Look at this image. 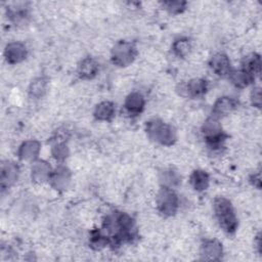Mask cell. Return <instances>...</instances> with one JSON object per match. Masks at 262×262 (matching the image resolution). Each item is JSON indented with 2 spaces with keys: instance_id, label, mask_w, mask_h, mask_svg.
Returning a JSON list of instances; mask_svg holds the SVG:
<instances>
[{
  "instance_id": "11",
  "label": "cell",
  "mask_w": 262,
  "mask_h": 262,
  "mask_svg": "<svg viewBox=\"0 0 262 262\" xmlns=\"http://www.w3.org/2000/svg\"><path fill=\"white\" fill-rule=\"evenodd\" d=\"M209 66L211 70L220 77H228L230 72L233 70L231 67V62L229 57L224 53H216L214 54L209 61Z\"/></svg>"
},
{
  "instance_id": "16",
  "label": "cell",
  "mask_w": 262,
  "mask_h": 262,
  "mask_svg": "<svg viewBox=\"0 0 262 262\" xmlns=\"http://www.w3.org/2000/svg\"><path fill=\"white\" fill-rule=\"evenodd\" d=\"M145 105V99L143 95L137 91L129 93L124 102L125 110L131 116H137L142 113Z\"/></svg>"
},
{
  "instance_id": "4",
  "label": "cell",
  "mask_w": 262,
  "mask_h": 262,
  "mask_svg": "<svg viewBox=\"0 0 262 262\" xmlns=\"http://www.w3.org/2000/svg\"><path fill=\"white\" fill-rule=\"evenodd\" d=\"M156 204L158 211L165 217H171L176 214L179 208V199L172 188L161 187L159 190Z\"/></svg>"
},
{
  "instance_id": "1",
  "label": "cell",
  "mask_w": 262,
  "mask_h": 262,
  "mask_svg": "<svg viewBox=\"0 0 262 262\" xmlns=\"http://www.w3.org/2000/svg\"><path fill=\"white\" fill-rule=\"evenodd\" d=\"M147 137L161 145L170 146L175 143L177 134L174 127L161 119H150L145 123Z\"/></svg>"
},
{
  "instance_id": "26",
  "label": "cell",
  "mask_w": 262,
  "mask_h": 262,
  "mask_svg": "<svg viewBox=\"0 0 262 262\" xmlns=\"http://www.w3.org/2000/svg\"><path fill=\"white\" fill-rule=\"evenodd\" d=\"M110 242V238L102 234L100 231H94L91 234L90 237V245L92 248L96 249V250H100L102 249L104 246H106V244Z\"/></svg>"
},
{
  "instance_id": "15",
  "label": "cell",
  "mask_w": 262,
  "mask_h": 262,
  "mask_svg": "<svg viewBox=\"0 0 262 262\" xmlns=\"http://www.w3.org/2000/svg\"><path fill=\"white\" fill-rule=\"evenodd\" d=\"M208 90V82L202 78L190 79L184 86L183 92L190 98H200L206 94Z\"/></svg>"
},
{
  "instance_id": "27",
  "label": "cell",
  "mask_w": 262,
  "mask_h": 262,
  "mask_svg": "<svg viewBox=\"0 0 262 262\" xmlns=\"http://www.w3.org/2000/svg\"><path fill=\"white\" fill-rule=\"evenodd\" d=\"M251 102L255 107L261 106V89L260 87H254L251 92Z\"/></svg>"
},
{
  "instance_id": "28",
  "label": "cell",
  "mask_w": 262,
  "mask_h": 262,
  "mask_svg": "<svg viewBox=\"0 0 262 262\" xmlns=\"http://www.w3.org/2000/svg\"><path fill=\"white\" fill-rule=\"evenodd\" d=\"M250 182L252 183L253 186H255L256 188H260L261 185V177H260V172L254 173L250 176Z\"/></svg>"
},
{
  "instance_id": "5",
  "label": "cell",
  "mask_w": 262,
  "mask_h": 262,
  "mask_svg": "<svg viewBox=\"0 0 262 262\" xmlns=\"http://www.w3.org/2000/svg\"><path fill=\"white\" fill-rule=\"evenodd\" d=\"M202 133L211 147H219L225 140V134L218 118L211 116L206 119L202 126Z\"/></svg>"
},
{
  "instance_id": "13",
  "label": "cell",
  "mask_w": 262,
  "mask_h": 262,
  "mask_svg": "<svg viewBox=\"0 0 262 262\" xmlns=\"http://www.w3.org/2000/svg\"><path fill=\"white\" fill-rule=\"evenodd\" d=\"M237 107V101L229 96L219 97L213 104L212 116L220 119L224 116L229 115Z\"/></svg>"
},
{
  "instance_id": "17",
  "label": "cell",
  "mask_w": 262,
  "mask_h": 262,
  "mask_svg": "<svg viewBox=\"0 0 262 262\" xmlns=\"http://www.w3.org/2000/svg\"><path fill=\"white\" fill-rule=\"evenodd\" d=\"M116 114V105L114 102L104 100L99 102L93 112V115L96 120L103 121V122H110Z\"/></svg>"
},
{
  "instance_id": "3",
  "label": "cell",
  "mask_w": 262,
  "mask_h": 262,
  "mask_svg": "<svg viewBox=\"0 0 262 262\" xmlns=\"http://www.w3.org/2000/svg\"><path fill=\"white\" fill-rule=\"evenodd\" d=\"M137 55V48L131 41L121 40L118 41L112 48L111 59L115 66L128 67L130 66Z\"/></svg>"
},
{
  "instance_id": "14",
  "label": "cell",
  "mask_w": 262,
  "mask_h": 262,
  "mask_svg": "<svg viewBox=\"0 0 262 262\" xmlns=\"http://www.w3.org/2000/svg\"><path fill=\"white\" fill-rule=\"evenodd\" d=\"M98 70L99 67L97 60L94 57L87 56L79 62L77 74L83 80H91L97 75Z\"/></svg>"
},
{
  "instance_id": "21",
  "label": "cell",
  "mask_w": 262,
  "mask_h": 262,
  "mask_svg": "<svg viewBox=\"0 0 262 262\" xmlns=\"http://www.w3.org/2000/svg\"><path fill=\"white\" fill-rule=\"evenodd\" d=\"M159 180H160L161 187H167V188L174 189L175 187H177L180 184L181 176L179 175L178 172H176L172 169H167L160 173Z\"/></svg>"
},
{
  "instance_id": "20",
  "label": "cell",
  "mask_w": 262,
  "mask_h": 262,
  "mask_svg": "<svg viewBox=\"0 0 262 262\" xmlns=\"http://www.w3.org/2000/svg\"><path fill=\"white\" fill-rule=\"evenodd\" d=\"M230 82L236 88H245L248 87L252 82H254L255 78L252 77L249 73L244 71L243 69L232 70L228 76Z\"/></svg>"
},
{
  "instance_id": "10",
  "label": "cell",
  "mask_w": 262,
  "mask_h": 262,
  "mask_svg": "<svg viewBox=\"0 0 262 262\" xmlns=\"http://www.w3.org/2000/svg\"><path fill=\"white\" fill-rule=\"evenodd\" d=\"M223 255L222 244L217 239H206L201 246V257L203 260L218 261Z\"/></svg>"
},
{
  "instance_id": "8",
  "label": "cell",
  "mask_w": 262,
  "mask_h": 262,
  "mask_svg": "<svg viewBox=\"0 0 262 262\" xmlns=\"http://www.w3.org/2000/svg\"><path fill=\"white\" fill-rule=\"evenodd\" d=\"M71 180H72L71 171L66 166L60 165L52 170V173L50 175L48 182L54 189L58 191H63L70 186Z\"/></svg>"
},
{
  "instance_id": "2",
  "label": "cell",
  "mask_w": 262,
  "mask_h": 262,
  "mask_svg": "<svg viewBox=\"0 0 262 262\" xmlns=\"http://www.w3.org/2000/svg\"><path fill=\"white\" fill-rule=\"evenodd\" d=\"M213 208L220 227L226 233L235 232L238 222L231 202L225 196H217L214 200Z\"/></svg>"
},
{
  "instance_id": "24",
  "label": "cell",
  "mask_w": 262,
  "mask_h": 262,
  "mask_svg": "<svg viewBox=\"0 0 262 262\" xmlns=\"http://www.w3.org/2000/svg\"><path fill=\"white\" fill-rule=\"evenodd\" d=\"M68 144L62 140H55L51 146V156L58 162H63L69 157Z\"/></svg>"
},
{
  "instance_id": "18",
  "label": "cell",
  "mask_w": 262,
  "mask_h": 262,
  "mask_svg": "<svg viewBox=\"0 0 262 262\" xmlns=\"http://www.w3.org/2000/svg\"><path fill=\"white\" fill-rule=\"evenodd\" d=\"M252 77L256 78L261 73V57L258 53H250L242 60V68Z\"/></svg>"
},
{
  "instance_id": "22",
  "label": "cell",
  "mask_w": 262,
  "mask_h": 262,
  "mask_svg": "<svg viewBox=\"0 0 262 262\" xmlns=\"http://www.w3.org/2000/svg\"><path fill=\"white\" fill-rule=\"evenodd\" d=\"M47 88H48L47 79L44 77H37L30 83L28 92L32 98L39 99L46 93Z\"/></svg>"
},
{
  "instance_id": "19",
  "label": "cell",
  "mask_w": 262,
  "mask_h": 262,
  "mask_svg": "<svg viewBox=\"0 0 262 262\" xmlns=\"http://www.w3.org/2000/svg\"><path fill=\"white\" fill-rule=\"evenodd\" d=\"M189 183L191 187L196 191H204L208 188L210 183V177L204 170H194L189 176Z\"/></svg>"
},
{
  "instance_id": "25",
  "label": "cell",
  "mask_w": 262,
  "mask_h": 262,
  "mask_svg": "<svg viewBox=\"0 0 262 262\" xmlns=\"http://www.w3.org/2000/svg\"><path fill=\"white\" fill-rule=\"evenodd\" d=\"M162 6L171 14H178L181 13L185 7L186 2L184 1H178V0H169L162 2Z\"/></svg>"
},
{
  "instance_id": "6",
  "label": "cell",
  "mask_w": 262,
  "mask_h": 262,
  "mask_svg": "<svg viewBox=\"0 0 262 262\" xmlns=\"http://www.w3.org/2000/svg\"><path fill=\"white\" fill-rule=\"evenodd\" d=\"M19 176V167L15 162L4 161L0 169V185L2 190L15 184Z\"/></svg>"
},
{
  "instance_id": "23",
  "label": "cell",
  "mask_w": 262,
  "mask_h": 262,
  "mask_svg": "<svg viewBox=\"0 0 262 262\" xmlns=\"http://www.w3.org/2000/svg\"><path fill=\"white\" fill-rule=\"evenodd\" d=\"M191 49V43L188 38L180 37L172 44V51L178 57H185Z\"/></svg>"
},
{
  "instance_id": "7",
  "label": "cell",
  "mask_w": 262,
  "mask_h": 262,
  "mask_svg": "<svg viewBox=\"0 0 262 262\" xmlns=\"http://www.w3.org/2000/svg\"><path fill=\"white\" fill-rule=\"evenodd\" d=\"M28 49L26 45L18 41L9 42L4 48V58L9 64H16L26 59Z\"/></svg>"
},
{
  "instance_id": "9",
  "label": "cell",
  "mask_w": 262,
  "mask_h": 262,
  "mask_svg": "<svg viewBox=\"0 0 262 262\" xmlns=\"http://www.w3.org/2000/svg\"><path fill=\"white\" fill-rule=\"evenodd\" d=\"M41 150V143L36 139H29L24 141L17 149V157L21 161L34 162L38 160Z\"/></svg>"
},
{
  "instance_id": "12",
  "label": "cell",
  "mask_w": 262,
  "mask_h": 262,
  "mask_svg": "<svg viewBox=\"0 0 262 262\" xmlns=\"http://www.w3.org/2000/svg\"><path fill=\"white\" fill-rule=\"evenodd\" d=\"M52 168L44 160H36L32 163L31 178L35 183H44L49 180L52 173Z\"/></svg>"
}]
</instances>
